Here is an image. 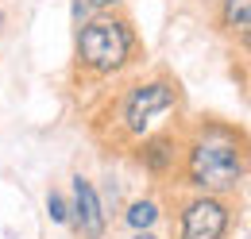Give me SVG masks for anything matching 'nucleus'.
<instances>
[{
  "instance_id": "7",
  "label": "nucleus",
  "mask_w": 251,
  "mask_h": 239,
  "mask_svg": "<svg viewBox=\"0 0 251 239\" xmlns=\"http://www.w3.org/2000/svg\"><path fill=\"white\" fill-rule=\"evenodd\" d=\"M217 8V31L236 39L240 47H248V35H251V0H220L213 4Z\"/></svg>"
},
{
  "instance_id": "11",
  "label": "nucleus",
  "mask_w": 251,
  "mask_h": 239,
  "mask_svg": "<svg viewBox=\"0 0 251 239\" xmlns=\"http://www.w3.org/2000/svg\"><path fill=\"white\" fill-rule=\"evenodd\" d=\"M89 8L93 12H116V8H124V0H89Z\"/></svg>"
},
{
  "instance_id": "9",
  "label": "nucleus",
  "mask_w": 251,
  "mask_h": 239,
  "mask_svg": "<svg viewBox=\"0 0 251 239\" xmlns=\"http://www.w3.org/2000/svg\"><path fill=\"white\" fill-rule=\"evenodd\" d=\"M47 212H50V220H54V224H70V201H66L58 189H50V193H47Z\"/></svg>"
},
{
  "instance_id": "14",
  "label": "nucleus",
  "mask_w": 251,
  "mask_h": 239,
  "mask_svg": "<svg viewBox=\"0 0 251 239\" xmlns=\"http://www.w3.org/2000/svg\"><path fill=\"white\" fill-rule=\"evenodd\" d=\"M205 4H220V0H205Z\"/></svg>"
},
{
  "instance_id": "10",
  "label": "nucleus",
  "mask_w": 251,
  "mask_h": 239,
  "mask_svg": "<svg viewBox=\"0 0 251 239\" xmlns=\"http://www.w3.org/2000/svg\"><path fill=\"white\" fill-rule=\"evenodd\" d=\"M93 16V8H89V0H74V27H81L85 20Z\"/></svg>"
},
{
  "instance_id": "8",
  "label": "nucleus",
  "mask_w": 251,
  "mask_h": 239,
  "mask_svg": "<svg viewBox=\"0 0 251 239\" xmlns=\"http://www.w3.org/2000/svg\"><path fill=\"white\" fill-rule=\"evenodd\" d=\"M158 216H162V209H158V201H151V197H143V201H131L124 212V224L131 228V232H151L158 224Z\"/></svg>"
},
{
  "instance_id": "5",
  "label": "nucleus",
  "mask_w": 251,
  "mask_h": 239,
  "mask_svg": "<svg viewBox=\"0 0 251 239\" xmlns=\"http://www.w3.org/2000/svg\"><path fill=\"white\" fill-rule=\"evenodd\" d=\"M135 162L151 174V178H166L178 170L182 162V135L170 131V127H158L151 135L135 139Z\"/></svg>"
},
{
  "instance_id": "2",
  "label": "nucleus",
  "mask_w": 251,
  "mask_h": 239,
  "mask_svg": "<svg viewBox=\"0 0 251 239\" xmlns=\"http://www.w3.org/2000/svg\"><path fill=\"white\" fill-rule=\"evenodd\" d=\"M143 58V43L135 35V24L124 8L116 12H93L74 39V66L89 81L120 77Z\"/></svg>"
},
{
  "instance_id": "1",
  "label": "nucleus",
  "mask_w": 251,
  "mask_h": 239,
  "mask_svg": "<svg viewBox=\"0 0 251 239\" xmlns=\"http://www.w3.org/2000/svg\"><path fill=\"white\" fill-rule=\"evenodd\" d=\"M182 181L193 193H236L248 178V135L244 127L201 120L186 139H182Z\"/></svg>"
},
{
  "instance_id": "3",
  "label": "nucleus",
  "mask_w": 251,
  "mask_h": 239,
  "mask_svg": "<svg viewBox=\"0 0 251 239\" xmlns=\"http://www.w3.org/2000/svg\"><path fill=\"white\" fill-rule=\"evenodd\" d=\"M178 108H182V85L170 73L135 77L108 104L116 131L124 139H131V143L158 131V127H166V116H178Z\"/></svg>"
},
{
  "instance_id": "6",
  "label": "nucleus",
  "mask_w": 251,
  "mask_h": 239,
  "mask_svg": "<svg viewBox=\"0 0 251 239\" xmlns=\"http://www.w3.org/2000/svg\"><path fill=\"white\" fill-rule=\"evenodd\" d=\"M70 228L77 232L81 239H100L104 228H108V212L97 197L93 181L89 178H74V201H70Z\"/></svg>"
},
{
  "instance_id": "4",
  "label": "nucleus",
  "mask_w": 251,
  "mask_h": 239,
  "mask_svg": "<svg viewBox=\"0 0 251 239\" xmlns=\"http://www.w3.org/2000/svg\"><path fill=\"white\" fill-rule=\"evenodd\" d=\"M232 228V209L224 197L213 193H193L182 201L178 212V239H224Z\"/></svg>"
},
{
  "instance_id": "12",
  "label": "nucleus",
  "mask_w": 251,
  "mask_h": 239,
  "mask_svg": "<svg viewBox=\"0 0 251 239\" xmlns=\"http://www.w3.org/2000/svg\"><path fill=\"white\" fill-rule=\"evenodd\" d=\"M135 239H158L155 232H135Z\"/></svg>"
},
{
  "instance_id": "13",
  "label": "nucleus",
  "mask_w": 251,
  "mask_h": 239,
  "mask_svg": "<svg viewBox=\"0 0 251 239\" xmlns=\"http://www.w3.org/2000/svg\"><path fill=\"white\" fill-rule=\"evenodd\" d=\"M4 24H8V12H4V8H0V31H4Z\"/></svg>"
}]
</instances>
